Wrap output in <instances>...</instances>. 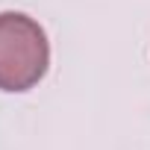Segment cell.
Listing matches in <instances>:
<instances>
[{"instance_id": "1", "label": "cell", "mask_w": 150, "mask_h": 150, "mask_svg": "<svg viewBox=\"0 0 150 150\" xmlns=\"http://www.w3.org/2000/svg\"><path fill=\"white\" fill-rule=\"evenodd\" d=\"M50 68L44 27L24 12H0V91L21 94L35 88Z\"/></svg>"}]
</instances>
